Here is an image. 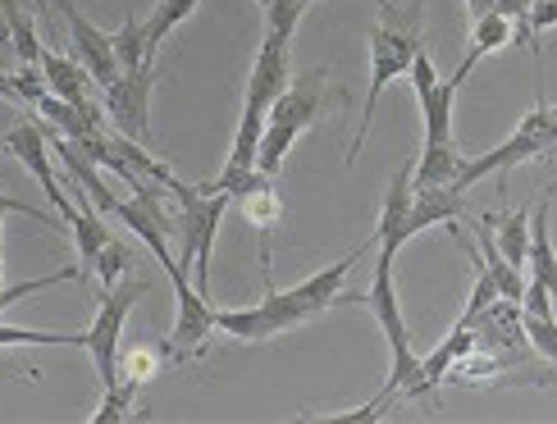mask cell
<instances>
[{
	"label": "cell",
	"instance_id": "cell-4",
	"mask_svg": "<svg viewBox=\"0 0 557 424\" xmlns=\"http://www.w3.org/2000/svg\"><path fill=\"white\" fill-rule=\"evenodd\" d=\"M170 197L178 201V215H174L178 265L188 270L193 288L201 297H211V255H215V238H220V220L234 201L224 192H206V187H188L178 178L170 183Z\"/></svg>",
	"mask_w": 557,
	"mask_h": 424
},
{
	"label": "cell",
	"instance_id": "cell-26",
	"mask_svg": "<svg viewBox=\"0 0 557 424\" xmlns=\"http://www.w3.org/2000/svg\"><path fill=\"white\" fill-rule=\"evenodd\" d=\"M133 402H137V388L124 384V379H114L106 388V397H101V407L91 411V424H120V420H128L133 415Z\"/></svg>",
	"mask_w": 557,
	"mask_h": 424
},
{
	"label": "cell",
	"instance_id": "cell-18",
	"mask_svg": "<svg viewBox=\"0 0 557 424\" xmlns=\"http://www.w3.org/2000/svg\"><path fill=\"white\" fill-rule=\"evenodd\" d=\"M503 46H512V18H503L498 10L480 14V18H475V28H471V51H467V60H461L457 78L467 83V78L475 74V64H480V60H490L494 51H503Z\"/></svg>",
	"mask_w": 557,
	"mask_h": 424
},
{
	"label": "cell",
	"instance_id": "cell-22",
	"mask_svg": "<svg viewBox=\"0 0 557 424\" xmlns=\"http://www.w3.org/2000/svg\"><path fill=\"white\" fill-rule=\"evenodd\" d=\"M110 46H114V60H120V68H137L143 60H156L151 41H147V28L137 14H124V23L110 33Z\"/></svg>",
	"mask_w": 557,
	"mask_h": 424
},
{
	"label": "cell",
	"instance_id": "cell-30",
	"mask_svg": "<svg viewBox=\"0 0 557 424\" xmlns=\"http://www.w3.org/2000/svg\"><path fill=\"white\" fill-rule=\"evenodd\" d=\"M557 28V0H530V37H544Z\"/></svg>",
	"mask_w": 557,
	"mask_h": 424
},
{
	"label": "cell",
	"instance_id": "cell-16",
	"mask_svg": "<svg viewBox=\"0 0 557 424\" xmlns=\"http://www.w3.org/2000/svg\"><path fill=\"white\" fill-rule=\"evenodd\" d=\"M525 278H535L540 288H548L557 297V251L548 238V197L535 205L530 215V251H525Z\"/></svg>",
	"mask_w": 557,
	"mask_h": 424
},
{
	"label": "cell",
	"instance_id": "cell-28",
	"mask_svg": "<svg viewBox=\"0 0 557 424\" xmlns=\"http://www.w3.org/2000/svg\"><path fill=\"white\" fill-rule=\"evenodd\" d=\"M521 328H525V338L535 342L540 357L548 365H557V315H525L521 311Z\"/></svg>",
	"mask_w": 557,
	"mask_h": 424
},
{
	"label": "cell",
	"instance_id": "cell-21",
	"mask_svg": "<svg viewBox=\"0 0 557 424\" xmlns=\"http://www.w3.org/2000/svg\"><path fill=\"white\" fill-rule=\"evenodd\" d=\"M165 357H170V347H133V351H120V361H114V379H124V384H133L137 392H143L156 374H160V365H165Z\"/></svg>",
	"mask_w": 557,
	"mask_h": 424
},
{
	"label": "cell",
	"instance_id": "cell-7",
	"mask_svg": "<svg viewBox=\"0 0 557 424\" xmlns=\"http://www.w3.org/2000/svg\"><path fill=\"white\" fill-rule=\"evenodd\" d=\"M151 87H156V60H143L137 68H124L110 87H101L106 124L114 133L133 137V141H147V133H151Z\"/></svg>",
	"mask_w": 557,
	"mask_h": 424
},
{
	"label": "cell",
	"instance_id": "cell-32",
	"mask_svg": "<svg viewBox=\"0 0 557 424\" xmlns=\"http://www.w3.org/2000/svg\"><path fill=\"white\" fill-rule=\"evenodd\" d=\"M467 10H471V18H480V14L494 10V0H467Z\"/></svg>",
	"mask_w": 557,
	"mask_h": 424
},
{
	"label": "cell",
	"instance_id": "cell-1",
	"mask_svg": "<svg viewBox=\"0 0 557 424\" xmlns=\"http://www.w3.org/2000/svg\"><path fill=\"white\" fill-rule=\"evenodd\" d=\"M361 255H366V247H357L352 255H343V261H334L330 270H320L307 283L284 288V292H278L274 283H265V297L257 305H247V311H211V320H215L220 334L243 338V342L278 338V334H288V328H297V324L320 320L330 305H343V283H347V274L357 270Z\"/></svg>",
	"mask_w": 557,
	"mask_h": 424
},
{
	"label": "cell",
	"instance_id": "cell-8",
	"mask_svg": "<svg viewBox=\"0 0 557 424\" xmlns=\"http://www.w3.org/2000/svg\"><path fill=\"white\" fill-rule=\"evenodd\" d=\"M165 274H170L174 297H178V315H174V334H170V357H174V361H183V357H197L201 342L215 334V320H211L215 305L193 288L188 270H183L178 261H174V265H165Z\"/></svg>",
	"mask_w": 557,
	"mask_h": 424
},
{
	"label": "cell",
	"instance_id": "cell-35",
	"mask_svg": "<svg viewBox=\"0 0 557 424\" xmlns=\"http://www.w3.org/2000/svg\"><path fill=\"white\" fill-rule=\"evenodd\" d=\"M257 5H261V10H265V5H270V0H257Z\"/></svg>",
	"mask_w": 557,
	"mask_h": 424
},
{
	"label": "cell",
	"instance_id": "cell-15",
	"mask_svg": "<svg viewBox=\"0 0 557 424\" xmlns=\"http://www.w3.org/2000/svg\"><path fill=\"white\" fill-rule=\"evenodd\" d=\"M407 210H411V160H407L403 170L393 174V183H388V197H384L380 224H375V242H380V251H393V255H398V251L407 247V233H403Z\"/></svg>",
	"mask_w": 557,
	"mask_h": 424
},
{
	"label": "cell",
	"instance_id": "cell-14",
	"mask_svg": "<svg viewBox=\"0 0 557 424\" xmlns=\"http://www.w3.org/2000/svg\"><path fill=\"white\" fill-rule=\"evenodd\" d=\"M467 151L457 147V137L448 141H425L421 155L411 160V187H457L461 170H467Z\"/></svg>",
	"mask_w": 557,
	"mask_h": 424
},
{
	"label": "cell",
	"instance_id": "cell-5",
	"mask_svg": "<svg viewBox=\"0 0 557 424\" xmlns=\"http://www.w3.org/2000/svg\"><path fill=\"white\" fill-rule=\"evenodd\" d=\"M553 151H557V110L540 97L535 110L521 114L517 133L507 137L503 147H494V151H484V155L467 160V170H461L457 187H461V192H471L480 178L507 174V170H517V164H525V160H544V155H553Z\"/></svg>",
	"mask_w": 557,
	"mask_h": 424
},
{
	"label": "cell",
	"instance_id": "cell-20",
	"mask_svg": "<svg viewBox=\"0 0 557 424\" xmlns=\"http://www.w3.org/2000/svg\"><path fill=\"white\" fill-rule=\"evenodd\" d=\"M0 14L10 23V46H14L18 64L33 68L41 60V37H37V23L28 14V0H0Z\"/></svg>",
	"mask_w": 557,
	"mask_h": 424
},
{
	"label": "cell",
	"instance_id": "cell-25",
	"mask_svg": "<svg viewBox=\"0 0 557 424\" xmlns=\"http://www.w3.org/2000/svg\"><path fill=\"white\" fill-rule=\"evenodd\" d=\"M315 0H270L265 5V37H278V41H293L301 14H307Z\"/></svg>",
	"mask_w": 557,
	"mask_h": 424
},
{
	"label": "cell",
	"instance_id": "cell-27",
	"mask_svg": "<svg viewBox=\"0 0 557 424\" xmlns=\"http://www.w3.org/2000/svg\"><path fill=\"white\" fill-rule=\"evenodd\" d=\"M0 347H83V334H41V328L0 324Z\"/></svg>",
	"mask_w": 557,
	"mask_h": 424
},
{
	"label": "cell",
	"instance_id": "cell-29",
	"mask_svg": "<svg viewBox=\"0 0 557 424\" xmlns=\"http://www.w3.org/2000/svg\"><path fill=\"white\" fill-rule=\"evenodd\" d=\"M91 265H97V274H101V288H110V283H120L128 270H133V247H124V242H106L101 251H97V261H91Z\"/></svg>",
	"mask_w": 557,
	"mask_h": 424
},
{
	"label": "cell",
	"instance_id": "cell-11",
	"mask_svg": "<svg viewBox=\"0 0 557 424\" xmlns=\"http://www.w3.org/2000/svg\"><path fill=\"white\" fill-rule=\"evenodd\" d=\"M228 201H238L243 215H247V224L261 233V274L270 278V233H274L278 220H284V197H278L274 178L261 174V170H251V174L234 187V192H228Z\"/></svg>",
	"mask_w": 557,
	"mask_h": 424
},
{
	"label": "cell",
	"instance_id": "cell-9",
	"mask_svg": "<svg viewBox=\"0 0 557 424\" xmlns=\"http://www.w3.org/2000/svg\"><path fill=\"white\" fill-rule=\"evenodd\" d=\"M0 151H10V155L23 164V170L37 178V187L46 192V201H51L60 215H69V210H74V201H69V192L60 187V178H55V170H51V141H46V133H41L37 120L14 124V128L5 133V141H0Z\"/></svg>",
	"mask_w": 557,
	"mask_h": 424
},
{
	"label": "cell",
	"instance_id": "cell-23",
	"mask_svg": "<svg viewBox=\"0 0 557 424\" xmlns=\"http://www.w3.org/2000/svg\"><path fill=\"white\" fill-rule=\"evenodd\" d=\"M197 5L201 0H156V10L143 18V28H147V41H151V51L160 41H165L178 23H188L193 14H197Z\"/></svg>",
	"mask_w": 557,
	"mask_h": 424
},
{
	"label": "cell",
	"instance_id": "cell-6",
	"mask_svg": "<svg viewBox=\"0 0 557 424\" xmlns=\"http://www.w3.org/2000/svg\"><path fill=\"white\" fill-rule=\"evenodd\" d=\"M147 292L143 278H120L110 283V288H101V305H97V320H91V328H83V347L91 365H97L101 374V388L114 384V361H120V338H124V324L133 315L137 297Z\"/></svg>",
	"mask_w": 557,
	"mask_h": 424
},
{
	"label": "cell",
	"instance_id": "cell-3",
	"mask_svg": "<svg viewBox=\"0 0 557 424\" xmlns=\"http://www.w3.org/2000/svg\"><path fill=\"white\" fill-rule=\"evenodd\" d=\"M324 78H330V68L293 74L288 87L278 91L274 105L265 110V133H261V147H257V170L261 174L274 178L278 170H284L293 141L324 120Z\"/></svg>",
	"mask_w": 557,
	"mask_h": 424
},
{
	"label": "cell",
	"instance_id": "cell-31",
	"mask_svg": "<svg viewBox=\"0 0 557 424\" xmlns=\"http://www.w3.org/2000/svg\"><path fill=\"white\" fill-rule=\"evenodd\" d=\"M0 97H5V101H18V91H14V74H5V68H0Z\"/></svg>",
	"mask_w": 557,
	"mask_h": 424
},
{
	"label": "cell",
	"instance_id": "cell-2",
	"mask_svg": "<svg viewBox=\"0 0 557 424\" xmlns=\"http://www.w3.org/2000/svg\"><path fill=\"white\" fill-rule=\"evenodd\" d=\"M375 5H380V23L370 28V91L361 105L357 137H352V147H347V164H357L366 133L375 124L380 97L388 91L393 78H403L411 68V55L421 51V37H425V0H375Z\"/></svg>",
	"mask_w": 557,
	"mask_h": 424
},
{
	"label": "cell",
	"instance_id": "cell-17",
	"mask_svg": "<svg viewBox=\"0 0 557 424\" xmlns=\"http://www.w3.org/2000/svg\"><path fill=\"white\" fill-rule=\"evenodd\" d=\"M457 91H461V78H457V74L430 83L425 91H416V101H421V114H425V141H448V137H453Z\"/></svg>",
	"mask_w": 557,
	"mask_h": 424
},
{
	"label": "cell",
	"instance_id": "cell-10",
	"mask_svg": "<svg viewBox=\"0 0 557 424\" xmlns=\"http://www.w3.org/2000/svg\"><path fill=\"white\" fill-rule=\"evenodd\" d=\"M64 5V23H69V46H74V60L87 68V78L97 87H110L114 78L124 74L120 60H114V46H110V33H101L74 0H60Z\"/></svg>",
	"mask_w": 557,
	"mask_h": 424
},
{
	"label": "cell",
	"instance_id": "cell-12",
	"mask_svg": "<svg viewBox=\"0 0 557 424\" xmlns=\"http://www.w3.org/2000/svg\"><path fill=\"white\" fill-rule=\"evenodd\" d=\"M293 78V41H278V37H265L257 60H251V74H247V101L243 110H257L265 114L274 105V97L288 87Z\"/></svg>",
	"mask_w": 557,
	"mask_h": 424
},
{
	"label": "cell",
	"instance_id": "cell-34",
	"mask_svg": "<svg viewBox=\"0 0 557 424\" xmlns=\"http://www.w3.org/2000/svg\"><path fill=\"white\" fill-rule=\"evenodd\" d=\"M0 46H10V23H5V14H0Z\"/></svg>",
	"mask_w": 557,
	"mask_h": 424
},
{
	"label": "cell",
	"instance_id": "cell-19",
	"mask_svg": "<svg viewBox=\"0 0 557 424\" xmlns=\"http://www.w3.org/2000/svg\"><path fill=\"white\" fill-rule=\"evenodd\" d=\"M494 242L503 251V261L525 274V251H530V210H507V215H490Z\"/></svg>",
	"mask_w": 557,
	"mask_h": 424
},
{
	"label": "cell",
	"instance_id": "cell-24",
	"mask_svg": "<svg viewBox=\"0 0 557 424\" xmlns=\"http://www.w3.org/2000/svg\"><path fill=\"white\" fill-rule=\"evenodd\" d=\"M87 270L83 265H69V270H55V274H46V278H23V283H0V311H10L14 301L23 297H33V292H46V288H55V283H74L83 278Z\"/></svg>",
	"mask_w": 557,
	"mask_h": 424
},
{
	"label": "cell",
	"instance_id": "cell-13",
	"mask_svg": "<svg viewBox=\"0 0 557 424\" xmlns=\"http://www.w3.org/2000/svg\"><path fill=\"white\" fill-rule=\"evenodd\" d=\"M37 68H41V83H46L51 97H60L69 105H97V91L101 87L87 78V68L74 55H60V51H51V46H41Z\"/></svg>",
	"mask_w": 557,
	"mask_h": 424
},
{
	"label": "cell",
	"instance_id": "cell-33",
	"mask_svg": "<svg viewBox=\"0 0 557 424\" xmlns=\"http://www.w3.org/2000/svg\"><path fill=\"white\" fill-rule=\"evenodd\" d=\"M28 5H33V14H37V18L51 14V0H28Z\"/></svg>",
	"mask_w": 557,
	"mask_h": 424
}]
</instances>
